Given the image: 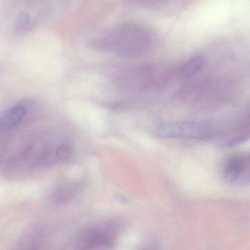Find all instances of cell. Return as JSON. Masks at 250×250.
Listing matches in <instances>:
<instances>
[{"instance_id":"obj_1","label":"cell","mask_w":250,"mask_h":250,"mask_svg":"<svg viewBox=\"0 0 250 250\" xmlns=\"http://www.w3.org/2000/svg\"><path fill=\"white\" fill-rule=\"evenodd\" d=\"M154 132L160 136L178 139L198 140L212 134L209 125L192 121H162L156 123Z\"/></svg>"},{"instance_id":"obj_2","label":"cell","mask_w":250,"mask_h":250,"mask_svg":"<svg viewBox=\"0 0 250 250\" xmlns=\"http://www.w3.org/2000/svg\"><path fill=\"white\" fill-rule=\"evenodd\" d=\"M82 189V182H66L54 189L51 195V201L56 205L68 203L79 194Z\"/></svg>"},{"instance_id":"obj_3","label":"cell","mask_w":250,"mask_h":250,"mask_svg":"<svg viewBox=\"0 0 250 250\" xmlns=\"http://www.w3.org/2000/svg\"><path fill=\"white\" fill-rule=\"evenodd\" d=\"M27 114V110L23 105H16L5 111L0 117V129L9 130L19 126Z\"/></svg>"},{"instance_id":"obj_4","label":"cell","mask_w":250,"mask_h":250,"mask_svg":"<svg viewBox=\"0 0 250 250\" xmlns=\"http://www.w3.org/2000/svg\"><path fill=\"white\" fill-rule=\"evenodd\" d=\"M245 157H236L230 160L225 169V177L229 182L239 180L244 169Z\"/></svg>"},{"instance_id":"obj_5","label":"cell","mask_w":250,"mask_h":250,"mask_svg":"<svg viewBox=\"0 0 250 250\" xmlns=\"http://www.w3.org/2000/svg\"><path fill=\"white\" fill-rule=\"evenodd\" d=\"M204 63V58L201 56H197L191 59L179 71V76L181 79H188L193 77L202 69Z\"/></svg>"},{"instance_id":"obj_6","label":"cell","mask_w":250,"mask_h":250,"mask_svg":"<svg viewBox=\"0 0 250 250\" xmlns=\"http://www.w3.org/2000/svg\"><path fill=\"white\" fill-rule=\"evenodd\" d=\"M73 155V149L69 144H62L56 147V156L58 163L68 161Z\"/></svg>"},{"instance_id":"obj_7","label":"cell","mask_w":250,"mask_h":250,"mask_svg":"<svg viewBox=\"0 0 250 250\" xmlns=\"http://www.w3.org/2000/svg\"><path fill=\"white\" fill-rule=\"evenodd\" d=\"M30 18L26 13H22L18 16L16 29L19 32H24L29 29Z\"/></svg>"}]
</instances>
